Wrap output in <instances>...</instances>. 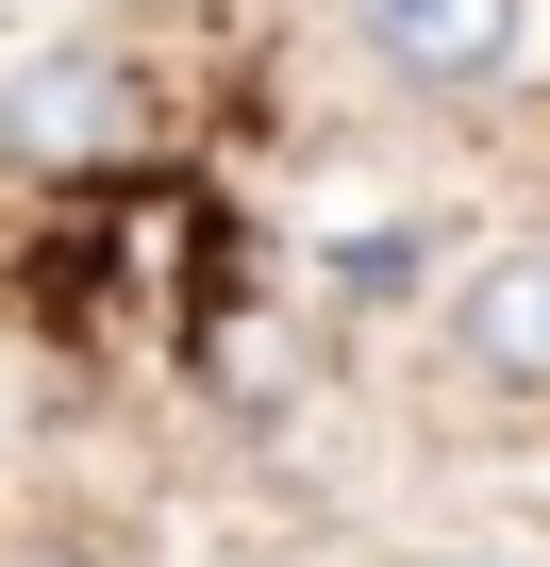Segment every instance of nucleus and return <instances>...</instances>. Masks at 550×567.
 Instances as JSON below:
<instances>
[{"mask_svg": "<svg viewBox=\"0 0 550 567\" xmlns=\"http://www.w3.org/2000/svg\"><path fill=\"white\" fill-rule=\"evenodd\" d=\"M184 51L151 18H101V34H34L0 68V184L51 200V217H101V200H151L184 184Z\"/></svg>", "mask_w": 550, "mask_h": 567, "instance_id": "nucleus-1", "label": "nucleus"}, {"mask_svg": "<svg viewBox=\"0 0 550 567\" xmlns=\"http://www.w3.org/2000/svg\"><path fill=\"white\" fill-rule=\"evenodd\" d=\"M318 18L401 117H484L533 68V0H318Z\"/></svg>", "mask_w": 550, "mask_h": 567, "instance_id": "nucleus-2", "label": "nucleus"}, {"mask_svg": "<svg viewBox=\"0 0 550 567\" xmlns=\"http://www.w3.org/2000/svg\"><path fill=\"white\" fill-rule=\"evenodd\" d=\"M434 368H450L467 401L550 417V234H500V250H467V267L434 284Z\"/></svg>", "mask_w": 550, "mask_h": 567, "instance_id": "nucleus-3", "label": "nucleus"}, {"mask_svg": "<svg viewBox=\"0 0 550 567\" xmlns=\"http://www.w3.org/2000/svg\"><path fill=\"white\" fill-rule=\"evenodd\" d=\"M18 567H134V550H117V534H34Z\"/></svg>", "mask_w": 550, "mask_h": 567, "instance_id": "nucleus-4", "label": "nucleus"}, {"mask_svg": "<svg viewBox=\"0 0 550 567\" xmlns=\"http://www.w3.org/2000/svg\"><path fill=\"white\" fill-rule=\"evenodd\" d=\"M417 567H550V550H417Z\"/></svg>", "mask_w": 550, "mask_h": 567, "instance_id": "nucleus-5", "label": "nucleus"}]
</instances>
